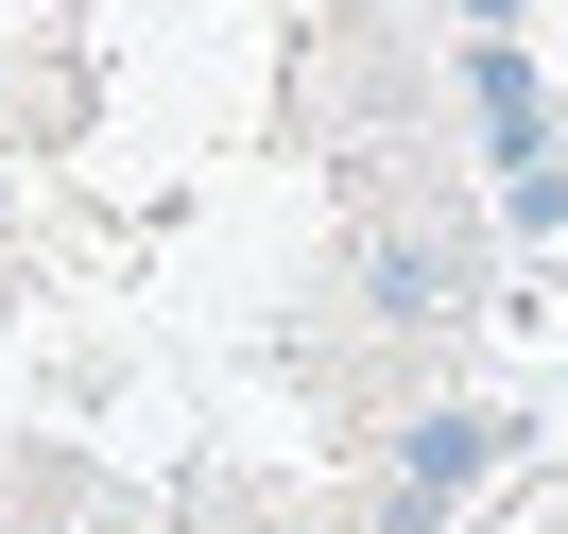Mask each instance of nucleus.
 I'll use <instances>...</instances> for the list:
<instances>
[{
	"mask_svg": "<svg viewBox=\"0 0 568 534\" xmlns=\"http://www.w3.org/2000/svg\"><path fill=\"white\" fill-rule=\"evenodd\" d=\"M465 104H483V155H499V173H534V155H551V87H534L517 36H465Z\"/></svg>",
	"mask_w": 568,
	"mask_h": 534,
	"instance_id": "nucleus-1",
	"label": "nucleus"
},
{
	"mask_svg": "<svg viewBox=\"0 0 568 534\" xmlns=\"http://www.w3.org/2000/svg\"><path fill=\"white\" fill-rule=\"evenodd\" d=\"M483 465H499V414H430V431H414V465H396V517H430V500L483 483Z\"/></svg>",
	"mask_w": 568,
	"mask_h": 534,
	"instance_id": "nucleus-2",
	"label": "nucleus"
},
{
	"mask_svg": "<svg viewBox=\"0 0 568 534\" xmlns=\"http://www.w3.org/2000/svg\"><path fill=\"white\" fill-rule=\"evenodd\" d=\"M465 36H517V0H465Z\"/></svg>",
	"mask_w": 568,
	"mask_h": 534,
	"instance_id": "nucleus-3",
	"label": "nucleus"
}]
</instances>
